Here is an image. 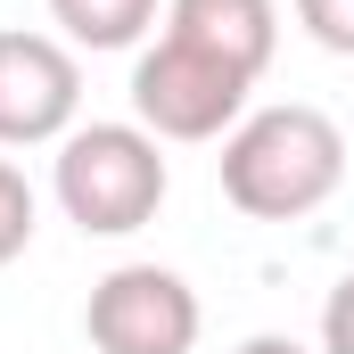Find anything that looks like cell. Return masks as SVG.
Returning a JSON list of instances; mask_svg holds the SVG:
<instances>
[{
    "label": "cell",
    "instance_id": "cell-1",
    "mask_svg": "<svg viewBox=\"0 0 354 354\" xmlns=\"http://www.w3.org/2000/svg\"><path fill=\"white\" fill-rule=\"evenodd\" d=\"M338 181H346V132L305 99L256 107L223 132V198L248 223H297L330 206Z\"/></svg>",
    "mask_w": 354,
    "mask_h": 354
},
{
    "label": "cell",
    "instance_id": "cell-2",
    "mask_svg": "<svg viewBox=\"0 0 354 354\" xmlns=\"http://www.w3.org/2000/svg\"><path fill=\"white\" fill-rule=\"evenodd\" d=\"M58 206H66V223L83 231V239H124V231H140V223H157V206H165V140L157 132H140V124H75L66 140H58Z\"/></svg>",
    "mask_w": 354,
    "mask_h": 354
},
{
    "label": "cell",
    "instance_id": "cell-3",
    "mask_svg": "<svg viewBox=\"0 0 354 354\" xmlns=\"http://www.w3.org/2000/svg\"><path fill=\"white\" fill-rule=\"evenodd\" d=\"M248 75L189 50L174 33H157L140 58H132V124L157 132V140H223L239 115H248Z\"/></svg>",
    "mask_w": 354,
    "mask_h": 354
},
{
    "label": "cell",
    "instance_id": "cell-4",
    "mask_svg": "<svg viewBox=\"0 0 354 354\" xmlns=\"http://www.w3.org/2000/svg\"><path fill=\"white\" fill-rule=\"evenodd\" d=\"M206 330V305L174 264H115L107 280H91L83 338L99 354H189Z\"/></svg>",
    "mask_w": 354,
    "mask_h": 354
},
{
    "label": "cell",
    "instance_id": "cell-5",
    "mask_svg": "<svg viewBox=\"0 0 354 354\" xmlns=\"http://www.w3.org/2000/svg\"><path fill=\"white\" fill-rule=\"evenodd\" d=\"M83 115V58L58 33L0 25V149L66 140Z\"/></svg>",
    "mask_w": 354,
    "mask_h": 354
},
{
    "label": "cell",
    "instance_id": "cell-6",
    "mask_svg": "<svg viewBox=\"0 0 354 354\" xmlns=\"http://www.w3.org/2000/svg\"><path fill=\"white\" fill-rule=\"evenodd\" d=\"M165 33L256 83L280 50V0H165Z\"/></svg>",
    "mask_w": 354,
    "mask_h": 354
},
{
    "label": "cell",
    "instance_id": "cell-7",
    "mask_svg": "<svg viewBox=\"0 0 354 354\" xmlns=\"http://www.w3.org/2000/svg\"><path fill=\"white\" fill-rule=\"evenodd\" d=\"M50 17H58L66 50H132L165 17V0H50Z\"/></svg>",
    "mask_w": 354,
    "mask_h": 354
},
{
    "label": "cell",
    "instance_id": "cell-8",
    "mask_svg": "<svg viewBox=\"0 0 354 354\" xmlns=\"http://www.w3.org/2000/svg\"><path fill=\"white\" fill-rule=\"evenodd\" d=\"M33 214H41V206H33V181L0 157V264H17V256L33 248Z\"/></svg>",
    "mask_w": 354,
    "mask_h": 354
},
{
    "label": "cell",
    "instance_id": "cell-9",
    "mask_svg": "<svg viewBox=\"0 0 354 354\" xmlns=\"http://www.w3.org/2000/svg\"><path fill=\"white\" fill-rule=\"evenodd\" d=\"M297 25H305L330 58H354V0H297Z\"/></svg>",
    "mask_w": 354,
    "mask_h": 354
},
{
    "label": "cell",
    "instance_id": "cell-10",
    "mask_svg": "<svg viewBox=\"0 0 354 354\" xmlns=\"http://www.w3.org/2000/svg\"><path fill=\"white\" fill-rule=\"evenodd\" d=\"M322 354H354V272H338L322 297Z\"/></svg>",
    "mask_w": 354,
    "mask_h": 354
},
{
    "label": "cell",
    "instance_id": "cell-11",
    "mask_svg": "<svg viewBox=\"0 0 354 354\" xmlns=\"http://www.w3.org/2000/svg\"><path fill=\"white\" fill-rule=\"evenodd\" d=\"M231 354H305L297 338H280V330H256V338H239Z\"/></svg>",
    "mask_w": 354,
    "mask_h": 354
}]
</instances>
